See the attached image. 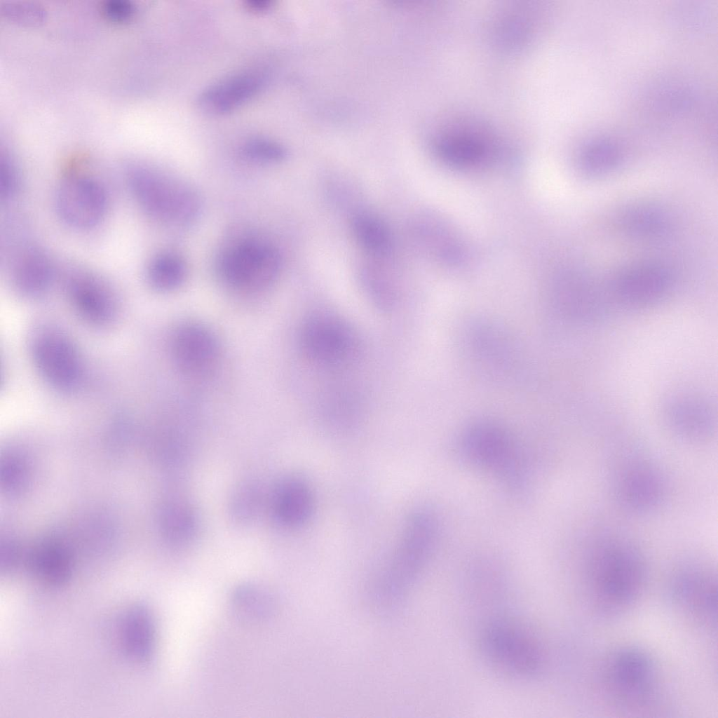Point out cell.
Here are the masks:
<instances>
[{"label": "cell", "mask_w": 718, "mask_h": 718, "mask_svg": "<svg viewBox=\"0 0 718 718\" xmlns=\"http://www.w3.org/2000/svg\"><path fill=\"white\" fill-rule=\"evenodd\" d=\"M439 530L432 508L421 507L410 513L392 553L372 580L370 596L376 607L391 609L405 598L426 567Z\"/></svg>", "instance_id": "6da1fadb"}, {"label": "cell", "mask_w": 718, "mask_h": 718, "mask_svg": "<svg viewBox=\"0 0 718 718\" xmlns=\"http://www.w3.org/2000/svg\"><path fill=\"white\" fill-rule=\"evenodd\" d=\"M646 565L632 543L607 538L596 543L588 557L586 583L595 605L607 614L626 611L644 588Z\"/></svg>", "instance_id": "7a4b0ae2"}, {"label": "cell", "mask_w": 718, "mask_h": 718, "mask_svg": "<svg viewBox=\"0 0 718 718\" xmlns=\"http://www.w3.org/2000/svg\"><path fill=\"white\" fill-rule=\"evenodd\" d=\"M458 452L469 463L494 474L514 494L528 491L529 474L522 454L501 427L480 423L463 432Z\"/></svg>", "instance_id": "3957f363"}, {"label": "cell", "mask_w": 718, "mask_h": 718, "mask_svg": "<svg viewBox=\"0 0 718 718\" xmlns=\"http://www.w3.org/2000/svg\"><path fill=\"white\" fill-rule=\"evenodd\" d=\"M130 191L140 208L151 218L173 225H186L198 214L197 194L184 183L158 170L135 167L128 171Z\"/></svg>", "instance_id": "277c9868"}, {"label": "cell", "mask_w": 718, "mask_h": 718, "mask_svg": "<svg viewBox=\"0 0 718 718\" xmlns=\"http://www.w3.org/2000/svg\"><path fill=\"white\" fill-rule=\"evenodd\" d=\"M484 656L503 672L520 679H532L546 668V651L538 639L517 624L494 621L482 631Z\"/></svg>", "instance_id": "5b68a950"}, {"label": "cell", "mask_w": 718, "mask_h": 718, "mask_svg": "<svg viewBox=\"0 0 718 718\" xmlns=\"http://www.w3.org/2000/svg\"><path fill=\"white\" fill-rule=\"evenodd\" d=\"M280 257L270 243L255 238L235 241L220 253L217 270L233 289L255 292L269 286L277 278Z\"/></svg>", "instance_id": "8992f818"}, {"label": "cell", "mask_w": 718, "mask_h": 718, "mask_svg": "<svg viewBox=\"0 0 718 718\" xmlns=\"http://www.w3.org/2000/svg\"><path fill=\"white\" fill-rule=\"evenodd\" d=\"M604 668L606 688L622 705L639 707L653 698L657 672L654 662L644 651L621 648L609 657Z\"/></svg>", "instance_id": "52a82bcc"}, {"label": "cell", "mask_w": 718, "mask_h": 718, "mask_svg": "<svg viewBox=\"0 0 718 718\" xmlns=\"http://www.w3.org/2000/svg\"><path fill=\"white\" fill-rule=\"evenodd\" d=\"M34 365L53 387L67 391L78 386L83 377V363L72 342L62 334L46 331L32 344Z\"/></svg>", "instance_id": "ba28073f"}, {"label": "cell", "mask_w": 718, "mask_h": 718, "mask_svg": "<svg viewBox=\"0 0 718 718\" xmlns=\"http://www.w3.org/2000/svg\"><path fill=\"white\" fill-rule=\"evenodd\" d=\"M170 349L177 369L184 376L200 380L215 370L220 351L214 334L203 325L185 323L173 332Z\"/></svg>", "instance_id": "9c48e42d"}, {"label": "cell", "mask_w": 718, "mask_h": 718, "mask_svg": "<svg viewBox=\"0 0 718 718\" xmlns=\"http://www.w3.org/2000/svg\"><path fill=\"white\" fill-rule=\"evenodd\" d=\"M55 201L62 219L78 229H88L98 224L107 205L102 186L88 176L77 174L66 177L60 183Z\"/></svg>", "instance_id": "30bf717a"}, {"label": "cell", "mask_w": 718, "mask_h": 718, "mask_svg": "<svg viewBox=\"0 0 718 718\" xmlns=\"http://www.w3.org/2000/svg\"><path fill=\"white\" fill-rule=\"evenodd\" d=\"M301 344L304 353L313 362L336 365L353 355L356 341L346 325L333 317L322 316L304 325Z\"/></svg>", "instance_id": "8fae6325"}, {"label": "cell", "mask_w": 718, "mask_h": 718, "mask_svg": "<svg viewBox=\"0 0 718 718\" xmlns=\"http://www.w3.org/2000/svg\"><path fill=\"white\" fill-rule=\"evenodd\" d=\"M266 83L259 69H245L215 81L203 90L196 102L199 109L210 115L229 113L255 96Z\"/></svg>", "instance_id": "7c38bea8"}, {"label": "cell", "mask_w": 718, "mask_h": 718, "mask_svg": "<svg viewBox=\"0 0 718 718\" xmlns=\"http://www.w3.org/2000/svg\"><path fill=\"white\" fill-rule=\"evenodd\" d=\"M674 600L700 623L712 626L717 622V581L700 569L688 567L679 571L672 583Z\"/></svg>", "instance_id": "4fadbf2b"}, {"label": "cell", "mask_w": 718, "mask_h": 718, "mask_svg": "<svg viewBox=\"0 0 718 718\" xmlns=\"http://www.w3.org/2000/svg\"><path fill=\"white\" fill-rule=\"evenodd\" d=\"M615 492L623 507L635 512H647L661 502L664 483L660 473L646 462H631L619 471Z\"/></svg>", "instance_id": "5bb4252c"}, {"label": "cell", "mask_w": 718, "mask_h": 718, "mask_svg": "<svg viewBox=\"0 0 718 718\" xmlns=\"http://www.w3.org/2000/svg\"><path fill=\"white\" fill-rule=\"evenodd\" d=\"M670 283V274L665 267L656 264H641L619 273L613 289L622 303L642 306L662 297Z\"/></svg>", "instance_id": "9a60e30c"}, {"label": "cell", "mask_w": 718, "mask_h": 718, "mask_svg": "<svg viewBox=\"0 0 718 718\" xmlns=\"http://www.w3.org/2000/svg\"><path fill=\"white\" fill-rule=\"evenodd\" d=\"M68 297L78 314L88 323L104 325L116 313V302L110 289L95 276L73 273L67 280Z\"/></svg>", "instance_id": "2e32d148"}, {"label": "cell", "mask_w": 718, "mask_h": 718, "mask_svg": "<svg viewBox=\"0 0 718 718\" xmlns=\"http://www.w3.org/2000/svg\"><path fill=\"white\" fill-rule=\"evenodd\" d=\"M274 520L286 529L298 528L310 519L314 507L312 489L297 475H287L278 481L271 496Z\"/></svg>", "instance_id": "e0dca14e"}, {"label": "cell", "mask_w": 718, "mask_h": 718, "mask_svg": "<svg viewBox=\"0 0 718 718\" xmlns=\"http://www.w3.org/2000/svg\"><path fill=\"white\" fill-rule=\"evenodd\" d=\"M159 524L165 541L175 548L192 543L198 530V518L193 505L186 496L175 492L163 502Z\"/></svg>", "instance_id": "ac0fdd59"}, {"label": "cell", "mask_w": 718, "mask_h": 718, "mask_svg": "<svg viewBox=\"0 0 718 718\" xmlns=\"http://www.w3.org/2000/svg\"><path fill=\"white\" fill-rule=\"evenodd\" d=\"M53 266L47 255L33 246L18 252L11 265L10 278L14 288L27 297L40 294L48 287Z\"/></svg>", "instance_id": "d6986e66"}, {"label": "cell", "mask_w": 718, "mask_h": 718, "mask_svg": "<svg viewBox=\"0 0 718 718\" xmlns=\"http://www.w3.org/2000/svg\"><path fill=\"white\" fill-rule=\"evenodd\" d=\"M477 128L459 127L445 131L438 139L436 150L447 162L471 165L488 155L490 143L487 135Z\"/></svg>", "instance_id": "ffe728a7"}, {"label": "cell", "mask_w": 718, "mask_h": 718, "mask_svg": "<svg viewBox=\"0 0 718 718\" xmlns=\"http://www.w3.org/2000/svg\"><path fill=\"white\" fill-rule=\"evenodd\" d=\"M666 417L672 430L688 440H700L710 435L712 430L711 407L695 397L682 396L671 401Z\"/></svg>", "instance_id": "44dd1931"}, {"label": "cell", "mask_w": 718, "mask_h": 718, "mask_svg": "<svg viewBox=\"0 0 718 718\" xmlns=\"http://www.w3.org/2000/svg\"><path fill=\"white\" fill-rule=\"evenodd\" d=\"M123 649L137 662H149L153 656L156 630L153 616L144 606H136L125 616L121 628Z\"/></svg>", "instance_id": "7402d4cb"}, {"label": "cell", "mask_w": 718, "mask_h": 718, "mask_svg": "<svg viewBox=\"0 0 718 718\" xmlns=\"http://www.w3.org/2000/svg\"><path fill=\"white\" fill-rule=\"evenodd\" d=\"M231 607L234 616L241 621L260 623L271 616L275 609V600L266 588L246 583L234 590Z\"/></svg>", "instance_id": "603a6c76"}, {"label": "cell", "mask_w": 718, "mask_h": 718, "mask_svg": "<svg viewBox=\"0 0 718 718\" xmlns=\"http://www.w3.org/2000/svg\"><path fill=\"white\" fill-rule=\"evenodd\" d=\"M620 144L607 138H597L586 143L580 151L578 163L588 176H604L613 171L622 160Z\"/></svg>", "instance_id": "cb8c5ba5"}, {"label": "cell", "mask_w": 718, "mask_h": 718, "mask_svg": "<svg viewBox=\"0 0 718 718\" xmlns=\"http://www.w3.org/2000/svg\"><path fill=\"white\" fill-rule=\"evenodd\" d=\"M351 227L359 244L371 254L384 255L391 250V232L377 216L369 212L358 213L352 219Z\"/></svg>", "instance_id": "d4e9b609"}, {"label": "cell", "mask_w": 718, "mask_h": 718, "mask_svg": "<svg viewBox=\"0 0 718 718\" xmlns=\"http://www.w3.org/2000/svg\"><path fill=\"white\" fill-rule=\"evenodd\" d=\"M621 224L629 234L642 238H652L665 232L668 219L665 214L652 205H634L623 214Z\"/></svg>", "instance_id": "484cf974"}, {"label": "cell", "mask_w": 718, "mask_h": 718, "mask_svg": "<svg viewBox=\"0 0 718 718\" xmlns=\"http://www.w3.org/2000/svg\"><path fill=\"white\" fill-rule=\"evenodd\" d=\"M263 488L259 481L246 480L233 490L229 500L231 519L238 525L252 522L257 517L263 502Z\"/></svg>", "instance_id": "4316f807"}, {"label": "cell", "mask_w": 718, "mask_h": 718, "mask_svg": "<svg viewBox=\"0 0 718 718\" xmlns=\"http://www.w3.org/2000/svg\"><path fill=\"white\" fill-rule=\"evenodd\" d=\"M186 273V265L180 257L171 252H162L154 256L149 263L147 278L156 290L170 291L183 283Z\"/></svg>", "instance_id": "83f0119b"}, {"label": "cell", "mask_w": 718, "mask_h": 718, "mask_svg": "<svg viewBox=\"0 0 718 718\" xmlns=\"http://www.w3.org/2000/svg\"><path fill=\"white\" fill-rule=\"evenodd\" d=\"M33 564L38 576L51 585H61L65 583L70 576L69 560L59 549L44 550L36 556Z\"/></svg>", "instance_id": "f1b7e54d"}, {"label": "cell", "mask_w": 718, "mask_h": 718, "mask_svg": "<svg viewBox=\"0 0 718 718\" xmlns=\"http://www.w3.org/2000/svg\"><path fill=\"white\" fill-rule=\"evenodd\" d=\"M0 13L11 21L25 25H38L46 17L43 6L25 0L4 1L0 5Z\"/></svg>", "instance_id": "f546056e"}, {"label": "cell", "mask_w": 718, "mask_h": 718, "mask_svg": "<svg viewBox=\"0 0 718 718\" xmlns=\"http://www.w3.org/2000/svg\"><path fill=\"white\" fill-rule=\"evenodd\" d=\"M242 154L248 160L262 163H276L285 158V149L278 142L263 137L252 138L244 143Z\"/></svg>", "instance_id": "4dcf8cb0"}, {"label": "cell", "mask_w": 718, "mask_h": 718, "mask_svg": "<svg viewBox=\"0 0 718 718\" xmlns=\"http://www.w3.org/2000/svg\"><path fill=\"white\" fill-rule=\"evenodd\" d=\"M18 187V175L9 154L0 153V195L2 200L8 201L15 194Z\"/></svg>", "instance_id": "1f68e13d"}, {"label": "cell", "mask_w": 718, "mask_h": 718, "mask_svg": "<svg viewBox=\"0 0 718 718\" xmlns=\"http://www.w3.org/2000/svg\"><path fill=\"white\" fill-rule=\"evenodd\" d=\"M101 10L111 20L124 22L134 15L135 6L129 0H105L102 4Z\"/></svg>", "instance_id": "d6a6232c"}, {"label": "cell", "mask_w": 718, "mask_h": 718, "mask_svg": "<svg viewBox=\"0 0 718 718\" xmlns=\"http://www.w3.org/2000/svg\"><path fill=\"white\" fill-rule=\"evenodd\" d=\"M271 4V0H248L246 6L253 11H264L267 10Z\"/></svg>", "instance_id": "836d02e7"}]
</instances>
